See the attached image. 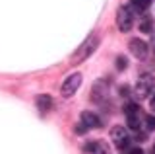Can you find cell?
I'll return each mask as SVG.
<instances>
[{"label": "cell", "mask_w": 155, "mask_h": 154, "mask_svg": "<svg viewBox=\"0 0 155 154\" xmlns=\"http://www.w3.org/2000/svg\"><path fill=\"white\" fill-rule=\"evenodd\" d=\"M155 88V76L153 74H142L138 80H136L134 86V96L138 100H145V98H151Z\"/></svg>", "instance_id": "6da1fadb"}, {"label": "cell", "mask_w": 155, "mask_h": 154, "mask_svg": "<svg viewBox=\"0 0 155 154\" xmlns=\"http://www.w3.org/2000/svg\"><path fill=\"white\" fill-rule=\"evenodd\" d=\"M97 45H99V35H97V33H91V35L80 45V49L74 53V59H72V61H74V62H84L85 59H89V57L95 53Z\"/></svg>", "instance_id": "7a4b0ae2"}, {"label": "cell", "mask_w": 155, "mask_h": 154, "mask_svg": "<svg viewBox=\"0 0 155 154\" xmlns=\"http://www.w3.org/2000/svg\"><path fill=\"white\" fill-rule=\"evenodd\" d=\"M81 74L80 72H76V74H70L68 78L62 82V86H60V94L64 96V98H72L78 90H80V86H81Z\"/></svg>", "instance_id": "3957f363"}, {"label": "cell", "mask_w": 155, "mask_h": 154, "mask_svg": "<svg viewBox=\"0 0 155 154\" xmlns=\"http://www.w3.org/2000/svg\"><path fill=\"white\" fill-rule=\"evenodd\" d=\"M116 26H118L120 31H130L134 26V14L130 12L128 6H120L118 12H116Z\"/></svg>", "instance_id": "277c9868"}, {"label": "cell", "mask_w": 155, "mask_h": 154, "mask_svg": "<svg viewBox=\"0 0 155 154\" xmlns=\"http://www.w3.org/2000/svg\"><path fill=\"white\" fill-rule=\"evenodd\" d=\"M124 113H126V121H128V127L138 131L142 121H140V105L136 103H126L124 105Z\"/></svg>", "instance_id": "5b68a950"}, {"label": "cell", "mask_w": 155, "mask_h": 154, "mask_svg": "<svg viewBox=\"0 0 155 154\" xmlns=\"http://www.w3.org/2000/svg\"><path fill=\"white\" fill-rule=\"evenodd\" d=\"M110 138H113V142L116 144V148H118V150H124V148L130 144L128 133H126V129L120 127V125H116V127L110 129Z\"/></svg>", "instance_id": "8992f818"}, {"label": "cell", "mask_w": 155, "mask_h": 154, "mask_svg": "<svg viewBox=\"0 0 155 154\" xmlns=\"http://www.w3.org/2000/svg\"><path fill=\"white\" fill-rule=\"evenodd\" d=\"M128 47H130V53L136 57V59H140V61H145V57H147V43L142 41V39H132L128 43Z\"/></svg>", "instance_id": "52a82bcc"}, {"label": "cell", "mask_w": 155, "mask_h": 154, "mask_svg": "<svg viewBox=\"0 0 155 154\" xmlns=\"http://www.w3.org/2000/svg\"><path fill=\"white\" fill-rule=\"evenodd\" d=\"M80 125L85 129H97V127H101V121H99V117L93 113V111H84L80 115Z\"/></svg>", "instance_id": "ba28073f"}, {"label": "cell", "mask_w": 155, "mask_h": 154, "mask_svg": "<svg viewBox=\"0 0 155 154\" xmlns=\"http://www.w3.org/2000/svg\"><path fill=\"white\" fill-rule=\"evenodd\" d=\"M105 98H109V88H107L105 82L99 80V82L93 86V90H91V100H93L95 103H103Z\"/></svg>", "instance_id": "9c48e42d"}, {"label": "cell", "mask_w": 155, "mask_h": 154, "mask_svg": "<svg viewBox=\"0 0 155 154\" xmlns=\"http://www.w3.org/2000/svg\"><path fill=\"white\" fill-rule=\"evenodd\" d=\"M35 103H37V107H39V111H48V109L52 107V98L51 96H47V94H41V96H37L35 98Z\"/></svg>", "instance_id": "30bf717a"}, {"label": "cell", "mask_w": 155, "mask_h": 154, "mask_svg": "<svg viewBox=\"0 0 155 154\" xmlns=\"http://www.w3.org/2000/svg\"><path fill=\"white\" fill-rule=\"evenodd\" d=\"M151 2L153 0H132V8L138 10V12H143V10H147V8L151 6Z\"/></svg>", "instance_id": "8fae6325"}, {"label": "cell", "mask_w": 155, "mask_h": 154, "mask_svg": "<svg viewBox=\"0 0 155 154\" xmlns=\"http://www.w3.org/2000/svg\"><path fill=\"white\" fill-rule=\"evenodd\" d=\"M93 154H110V150H109V146H107V142H97Z\"/></svg>", "instance_id": "7c38bea8"}, {"label": "cell", "mask_w": 155, "mask_h": 154, "mask_svg": "<svg viewBox=\"0 0 155 154\" xmlns=\"http://www.w3.org/2000/svg\"><path fill=\"white\" fill-rule=\"evenodd\" d=\"M151 26H153L151 20H143L142 23H140V30H142L143 33H149V31H151Z\"/></svg>", "instance_id": "4fadbf2b"}, {"label": "cell", "mask_w": 155, "mask_h": 154, "mask_svg": "<svg viewBox=\"0 0 155 154\" xmlns=\"http://www.w3.org/2000/svg\"><path fill=\"white\" fill-rule=\"evenodd\" d=\"M126 66H128V61H126L124 57H116V68H118V70H124Z\"/></svg>", "instance_id": "5bb4252c"}, {"label": "cell", "mask_w": 155, "mask_h": 154, "mask_svg": "<svg viewBox=\"0 0 155 154\" xmlns=\"http://www.w3.org/2000/svg\"><path fill=\"white\" fill-rule=\"evenodd\" d=\"M145 121H147V129H149V131H155V117H153V115H149Z\"/></svg>", "instance_id": "9a60e30c"}, {"label": "cell", "mask_w": 155, "mask_h": 154, "mask_svg": "<svg viewBox=\"0 0 155 154\" xmlns=\"http://www.w3.org/2000/svg\"><path fill=\"white\" fill-rule=\"evenodd\" d=\"M128 154H143V150H142L140 146H136V148H130V150H128Z\"/></svg>", "instance_id": "2e32d148"}, {"label": "cell", "mask_w": 155, "mask_h": 154, "mask_svg": "<svg viewBox=\"0 0 155 154\" xmlns=\"http://www.w3.org/2000/svg\"><path fill=\"white\" fill-rule=\"evenodd\" d=\"M128 94H130L128 86H120V96H128Z\"/></svg>", "instance_id": "e0dca14e"}, {"label": "cell", "mask_w": 155, "mask_h": 154, "mask_svg": "<svg viewBox=\"0 0 155 154\" xmlns=\"http://www.w3.org/2000/svg\"><path fill=\"white\" fill-rule=\"evenodd\" d=\"M149 107H151V111H155V94L149 98Z\"/></svg>", "instance_id": "ac0fdd59"}, {"label": "cell", "mask_w": 155, "mask_h": 154, "mask_svg": "<svg viewBox=\"0 0 155 154\" xmlns=\"http://www.w3.org/2000/svg\"><path fill=\"white\" fill-rule=\"evenodd\" d=\"M153 154H155V146H153Z\"/></svg>", "instance_id": "d6986e66"}]
</instances>
